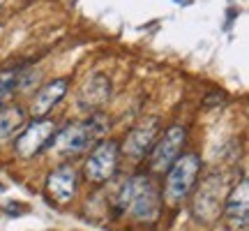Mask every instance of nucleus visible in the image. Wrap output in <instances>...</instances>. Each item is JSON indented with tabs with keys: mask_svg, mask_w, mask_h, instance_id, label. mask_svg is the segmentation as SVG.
I'll return each mask as SVG.
<instances>
[{
	"mask_svg": "<svg viewBox=\"0 0 249 231\" xmlns=\"http://www.w3.org/2000/svg\"><path fill=\"white\" fill-rule=\"evenodd\" d=\"M160 192L148 176H136L132 180H127L120 190V194H118V211L120 213L129 211L136 220L152 222V220L160 217Z\"/></svg>",
	"mask_w": 249,
	"mask_h": 231,
	"instance_id": "nucleus-1",
	"label": "nucleus"
},
{
	"mask_svg": "<svg viewBox=\"0 0 249 231\" xmlns=\"http://www.w3.org/2000/svg\"><path fill=\"white\" fill-rule=\"evenodd\" d=\"M201 173V157L196 153H187L182 157L171 164L169 178H166V187H164V196L171 206H178L187 199L192 192L196 178Z\"/></svg>",
	"mask_w": 249,
	"mask_h": 231,
	"instance_id": "nucleus-2",
	"label": "nucleus"
},
{
	"mask_svg": "<svg viewBox=\"0 0 249 231\" xmlns=\"http://www.w3.org/2000/svg\"><path fill=\"white\" fill-rule=\"evenodd\" d=\"M118 155H120V148H118L116 141H102L95 146V151L90 153V157L86 160V167H83V173L90 183H107L108 178H113L118 169Z\"/></svg>",
	"mask_w": 249,
	"mask_h": 231,
	"instance_id": "nucleus-3",
	"label": "nucleus"
},
{
	"mask_svg": "<svg viewBox=\"0 0 249 231\" xmlns=\"http://www.w3.org/2000/svg\"><path fill=\"white\" fill-rule=\"evenodd\" d=\"M187 141V130L182 125H171L164 132L160 141L152 146L150 155V169L152 171H166L171 169V164L180 157V151Z\"/></svg>",
	"mask_w": 249,
	"mask_h": 231,
	"instance_id": "nucleus-4",
	"label": "nucleus"
},
{
	"mask_svg": "<svg viewBox=\"0 0 249 231\" xmlns=\"http://www.w3.org/2000/svg\"><path fill=\"white\" fill-rule=\"evenodd\" d=\"M55 123L49 118H35L33 123L28 125L23 134L18 136L17 151L21 157H33L39 151H44L46 146L51 143V139L55 136Z\"/></svg>",
	"mask_w": 249,
	"mask_h": 231,
	"instance_id": "nucleus-5",
	"label": "nucleus"
},
{
	"mask_svg": "<svg viewBox=\"0 0 249 231\" xmlns=\"http://www.w3.org/2000/svg\"><path fill=\"white\" fill-rule=\"evenodd\" d=\"M102 132V127L95 123H74L70 127H65L55 136V151L60 153H81L90 148V143L97 139V134Z\"/></svg>",
	"mask_w": 249,
	"mask_h": 231,
	"instance_id": "nucleus-6",
	"label": "nucleus"
},
{
	"mask_svg": "<svg viewBox=\"0 0 249 231\" xmlns=\"http://www.w3.org/2000/svg\"><path fill=\"white\" fill-rule=\"evenodd\" d=\"M226 231H249V185L242 180L226 199V213H224Z\"/></svg>",
	"mask_w": 249,
	"mask_h": 231,
	"instance_id": "nucleus-7",
	"label": "nucleus"
},
{
	"mask_svg": "<svg viewBox=\"0 0 249 231\" xmlns=\"http://www.w3.org/2000/svg\"><path fill=\"white\" fill-rule=\"evenodd\" d=\"M46 192L55 204H67L76 194V171L71 167H60L46 178Z\"/></svg>",
	"mask_w": 249,
	"mask_h": 231,
	"instance_id": "nucleus-8",
	"label": "nucleus"
},
{
	"mask_svg": "<svg viewBox=\"0 0 249 231\" xmlns=\"http://www.w3.org/2000/svg\"><path fill=\"white\" fill-rule=\"evenodd\" d=\"M155 134H157V120H148V123L139 125L136 130L129 132L127 141H124V153L132 160H141L145 157V153L152 148L155 143Z\"/></svg>",
	"mask_w": 249,
	"mask_h": 231,
	"instance_id": "nucleus-9",
	"label": "nucleus"
},
{
	"mask_svg": "<svg viewBox=\"0 0 249 231\" xmlns=\"http://www.w3.org/2000/svg\"><path fill=\"white\" fill-rule=\"evenodd\" d=\"M67 86H70V79H53L51 83L42 86L39 93L35 95V102H33V116H35V118H44V116L65 97Z\"/></svg>",
	"mask_w": 249,
	"mask_h": 231,
	"instance_id": "nucleus-10",
	"label": "nucleus"
},
{
	"mask_svg": "<svg viewBox=\"0 0 249 231\" xmlns=\"http://www.w3.org/2000/svg\"><path fill=\"white\" fill-rule=\"evenodd\" d=\"M111 97V81L104 74H95L86 81V86L79 93L81 109H97Z\"/></svg>",
	"mask_w": 249,
	"mask_h": 231,
	"instance_id": "nucleus-11",
	"label": "nucleus"
},
{
	"mask_svg": "<svg viewBox=\"0 0 249 231\" xmlns=\"http://www.w3.org/2000/svg\"><path fill=\"white\" fill-rule=\"evenodd\" d=\"M23 120H26V114H23L21 107H14V104H12V107L0 109V139L12 136V134L23 125Z\"/></svg>",
	"mask_w": 249,
	"mask_h": 231,
	"instance_id": "nucleus-12",
	"label": "nucleus"
},
{
	"mask_svg": "<svg viewBox=\"0 0 249 231\" xmlns=\"http://www.w3.org/2000/svg\"><path fill=\"white\" fill-rule=\"evenodd\" d=\"M17 81H18V72L17 70L0 72V109H2V104L14 95V90H17Z\"/></svg>",
	"mask_w": 249,
	"mask_h": 231,
	"instance_id": "nucleus-13",
	"label": "nucleus"
},
{
	"mask_svg": "<svg viewBox=\"0 0 249 231\" xmlns=\"http://www.w3.org/2000/svg\"><path fill=\"white\" fill-rule=\"evenodd\" d=\"M0 2H2V0H0Z\"/></svg>",
	"mask_w": 249,
	"mask_h": 231,
	"instance_id": "nucleus-14",
	"label": "nucleus"
}]
</instances>
